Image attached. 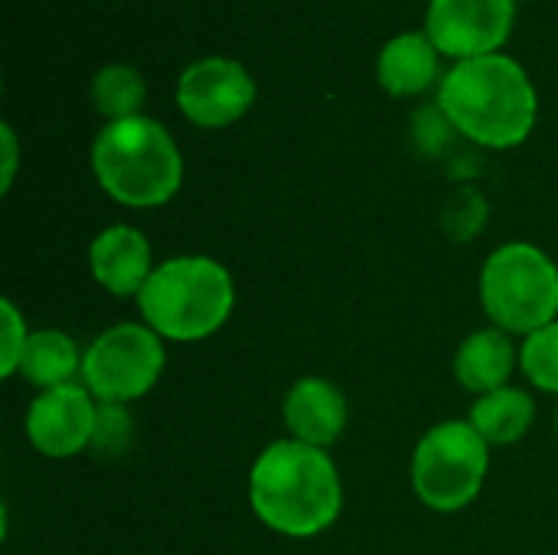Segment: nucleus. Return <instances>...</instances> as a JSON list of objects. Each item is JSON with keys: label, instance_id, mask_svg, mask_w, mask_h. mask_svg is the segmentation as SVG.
<instances>
[{"label": "nucleus", "instance_id": "f257e3e1", "mask_svg": "<svg viewBox=\"0 0 558 555\" xmlns=\"http://www.w3.org/2000/svg\"><path fill=\"white\" fill-rule=\"evenodd\" d=\"M248 500L255 517L291 540L330 530L343 510L337 464L324 448L294 438L268 445L248 474Z\"/></svg>", "mask_w": 558, "mask_h": 555}, {"label": "nucleus", "instance_id": "f03ea898", "mask_svg": "<svg viewBox=\"0 0 558 555\" xmlns=\"http://www.w3.org/2000/svg\"><path fill=\"white\" fill-rule=\"evenodd\" d=\"M438 108L471 141L517 147L533 131L536 92L520 62L494 52L458 62L441 82Z\"/></svg>", "mask_w": 558, "mask_h": 555}, {"label": "nucleus", "instance_id": "7ed1b4c3", "mask_svg": "<svg viewBox=\"0 0 558 555\" xmlns=\"http://www.w3.org/2000/svg\"><path fill=\"white\" fill-rule=\"evenodd\" d=\"M141 317L163 340L196 343L213 337L235 307L232 275L206 255L167 258L137 294Z\"/></svg>", "mask_w": 558, "mask_h": 555}, {"label": "nucleus", "instance_id": "20e7f679", "mask_svg": "<svg viewBox=\"0 0 558 555\" xmlns=\"http://www.w3.org/2000/svg\"><path fill=\"white\" fill-rule=\"evenodd\" d=\"M101 190L134 209L163 206L183 183V157L157 121L134 114L101 128L92 147Z\"/></svg>", "mask_w": 558, "mask_h": 555}, {"label": "nucleus", "instance_id": "39448f33", "mask_svg": "<svg viewBox=\"0 0 558 555\" xmlns=\"http://www.w3.org/2000/svg\"><path fill=\"white\" fill-rule=\"evenodd\" d=\"M481 301L487 317L507 334L530 337L556 324V262L530 242L500 245L481 272Z\"/></svg>", "mask_w": 558, "mask_h": 555}, {"label": "nucleus", "instance_id": "423d86ee", "mask_svg": "<svg viewBox=\"0 0 558 555\" xmlns=\"http://www.w3.org/2000/svg\"><path fill=\"white\" fill-rule=\"evenodd\" d=\"M487 464L490 445L471 422H441L425 432L412 455V487L428 510L458 514L477 500Z\"/></svg>", "mask_w": 558, "mask_h": 555}, {"label": "nucleus", "instance_id": "0eeeda50", "mask_svg": "<svg viewBox=\"0 0 558 555\" xmlns=\"http://www.w3.org/2000/svg\"><path fill=\"white\" fill-rule=\"evenodd\" d=\"M163 337L144 324H118L95 337L82 353L85 389L98 402L128 406L147 396L163 373Z\"/></svg>", "mask_w": 558, "mask_h": 555}, {"label": "nucleus", "instance_id": "6e6552de", "mask_svg": "<svg viewBox=\"0 0 558 555\" xmlns=\"http://www.w3.org/2000/svg\"><path fill=\"white\" fill-rule=\"evenodd\" d=\"M513 26V0H432L425 33L438 52L464 59L494 56Z\"/></svg>", "mask_w": 558, "mask_h": 555}, {"label": "nucleus", "instance_id": "1a4fd4ad", "mask_svg": "<svg viewBox=\"0 0 558 555\" xmlns=\"http://www.w3.org/2000/svg\"><path fill=\"white\" fill-rule=\"evenodd\" d=\"M255 101L252 75L222 56H209L183 69L177 85L180 111L199 128H226L239 121Z\"/></svg>", "mask_w": 558, "mask_h": 555}, {"label": "nucleus", "instance_id": "9d476101", "mask_svg": "<svg viewBox=\"0 0 558 555\" xmlns=\"http://www.w3.org/2000/svg\"><path fill=\"white\" fill-rule=\"evenodd\" d=\"M95 412L98 406L92 402V393L85 386L65 383V386L43 389L29 402L26 438L46 458H72L92 448Z\"/></svg>", "mask_w": 558, "mask_h": 555}, {"label": "nucleus", "instance_id": "9b49d317", "mask_svg": "<svg viewBox=\"0 0 558 555\" xmlns=\"http://www.w3.org/2000/svg\"><path fill=\"white\" fill-rule=\"evenodd\" d=\"M88 265L95 281L114 298H137L154 275L150 245L134 226H111L92 239Z\"/></svg>", "mask_w": 558, "mask_h": 555}, {"label": "nucleus", "instance_id": "f8f14e48", "mask_svg": "<svg viewBox=\"0 0 558 555\" xmlns=\"http://www.w3.org/2000/svg\"><path fill=\"white\" fill-rule=\"evenodd\" d=\"M284 425L294 442L330 448L347 429V399L330 379H298L284 396Z\"/></svg>", "mask_w": 558, "mask_h": 555}, {"label": "nucleus", "instance_id": "ddd939ff", "mask_svg": "<svg viewBox=\"0 0 558 555\" xmlns=\"http://www.w3.org/2000/svg\"><path fill=\"white\" fill-rule=\"evenodd\" d=\"M517 363V347L507 330L487 327L471 334L458 353H454V376L468 393L487 396L494 389H504Z\"/></svg>", "mask_w": 558, "mask_h": 555}, {"label": "nucleus", "instance_id": "4468645a", "mask_svg": "<svg viewBox=\"0 0 558 555\" xmlns=\"http://www.w3.org/2000/svg\"><path fill=\"white\" fill-rule=\"evenodd\" d=\"M438 72V49L428 33H402L389 39L379 52V85L396 95H418L435 82Z\"/></svg>", "mask_w": 558, "mask_h": 555}, {"label": "nucleus", "instance_id": "2eb2a0df", "mask_svg": "<svg viewBox=\"0 0 558 555\" xmlns=\"http://www.w3.org/2000/svg\"><path fill=\"white\" fill-rule=\"evenodd\" d=\"M533 419H536V402L523 389L504 386V389L481 396L468 422L487 445L507 448V445H517L533 429Z\"/></svg>", "mask_w": 558, "mask_h": 555}, {"label": "nucleus", "instance_id": "dca6fc26", "mask_svg": "<svg viewBox=\"0 0 558 555\" xmlns=\"http://www.w3.org/2000/svg\"><path fill=\"white\" fill-rule=\"evenodd\" d=\"M20 373L26 383L39 389L65 386L75 373H82L78 347L62 330H33L20 360Z\"/></svg>", "mask_w": 558, "mask_h": 555}, {"label": "nucleus", "instance_id": "f3484780", "mask_svg": "<svg viewBox=\"0 0 558 555\" xmlns=\"http://www.w3.org/2000/svg\"><path fill=\"white\" fill-rule=\"evenodd\" d=\"M144 95H147V85L141 72L131 65H105L92 79V105L98 114L111 121L134 118L144 105Z\"/></svg>", "mask_w": 558, "mask_h": 555}, {"label": "nucleus", "instance_id": "a211bd4d", "mask_svg": "<svg viewBox=\"0 0 558 555\" xmlns=\"http://www.w3.org/2000/svg\"><path fill=\"white\" fill-rule=\"evenodd\" d=\"M520 366L536 389L558 393V321L523 340Z\"/></svg>", "mask_w": 558, "mask_h": 555}, {"label": "nucleus", "instance_id": "6ab92c4d", "mask_svg": "<svg viewBox=\"0 0 558 555\" xmlns=\"http://www.w3.org/2000/svg\"><path fill=\"white\" fill-rule=\"evenodd\" d=\"M131 442V419L124 406L118 402H98L95 412V432H92V448L98 455H121Z\"/></svg>", "mask_w": 558, "mask_h": 555}, {"label": "nucleus", "instance_id": "aec40b11", "mask_svg": "<svg viewBox=\"0 0 558 555\" xmlns=\"http://www.w3.org/2000/svg\"><path fill=\"white\" fill-rule=\"evenodd\" d=\"M0 314H3V363H0V376H13V373H20V360H23L29 334H26V324H23L20 311L13 307V301H3Z\"/></svg>", "mask_w": 558, "mask_h": 555}, {"label": "nucleus", "instance_id": "412c9836", "mask_svg": "<svg viewBox=\"0 0 558 555\" xmlns=\"http://www.w3.org/2000/svg\"><path fill=\"white\" fill-rule=\"evenodd\" d=\"M451 131H458V128L451 124V118H448L441 108H425V111L415 114L418 144H425V147H432V150L445 147V144L451 141Z\"/></svg>", "mask_w": 558, "mask_h": 555}, {"label": "nucleus", "instance_id": "4be33fe9", "mask_svg": "<svg viewBox=\"0 0 558 555\" xmlns=\"http://www.w3.org/2000/svg\"><path fill=\"white\" fill-rule=\"evenodd\" d=\"M0 134H3V186H0V190L7 193L10 183H13V170H16V141H13L10 124H3Z\"/></svg>", "mask_w": 558, "mask_h": 555}, {"label": "nucleus", "instance_id": "5701e85b", "mask_svg": "<svg viewBox=\"0 0 558 555\" xmlns=\"http://www.w3.org/2000/svg\"><path fill=\"white\" fill-rule=\"evenodd\" d=\"M556 429H558V412H556Z\"/></svg>", "mask_w": 558, "mask_h": 555}]
</instances>
